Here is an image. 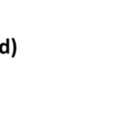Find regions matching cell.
I'll return each mask as SVG.
<instances>
[{"label": "cell", "mask_w": 128, "mask_h": 126, "mask_svg": "<svg viewBox=\"0 0 128 126\" xmlns=\"http://www.w3.org/2000/svg\"><path fill=\"white\" fill-rule=\"evenodd\" d=\"M12 44H13V53H12V57H14L15 53H16V41L14 39H12Z\"/></svg>", "instance_id": "2"}, {"label": "cell", "mask_w": 128, "mask_h": 126, "mask_svg": "<svg viewBox=\"0 0 128 126\" xmlns=\"http://www.w3.org/2000/svg\"><path fill=\"white\" fill-rule=\"evenodd\" d=\"M0 52L2 53H6L9 52V39H7L6 43H2L0 45Z\"/></svg>", "instance_id": "1"}]
</instances>
